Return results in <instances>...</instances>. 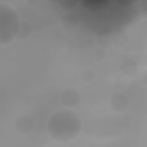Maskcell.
I'll return each mask as SVG.
<instances>
[{"instance_id": "8992f818", "label": "cell", "mask_w": 147, "mask_h": 147, "mask_svg": "<svg viewBox=\"0 0 147 147\" xmlns=\"http://www.w3.org/2000/svg\"><path fill=\"white\" fill-rule=\"evenodd\" d=\"M13 34L18 39H25L30 35L31 33V27L29 24L25 21H18L14 25L13 30Z\"/></svg>"}, {"instance_id": "277c9868", "label": "cell", "mask_w": 147, "mask_h": 147, "mask_svg": "<svg viewBox=\"0 0 147 147\" xmlns=\"http://www.w3.org/2000/svg\"><path fill=\"white\" fill-rule=\"evenodd\" d=\"M33 119L26 115L20 116L16 120L15 126L18 131L22 134L29 133L33 128Z\"/></svg>"}, {"instance_id": "30bf717a", "label": "cell", "mask_w": 147, "mask_h": 147, "mask_svg": "<svg viewBox=\"0 0 147 147\" xmlns=\"http://www.w3.org/2000/svg\"><path fill=\"white\" fill-rule=\"evenodd\" d=\"M127 78L121 74L116 75L114 78L113 84L117 88H125L127 85Z\"/></svg>"}, {"instance_id": "52a82bcc", "label": "cell", "mask_w": 147, "mask_h": 147, "mask_svg": "<svg viewBox=\"0 0 147 147\" xmlns=\"http://www.w3.org/2000/svg\"><path fill=\"white\" fill-rule=\"evenodd\" d=\"M129 41V36L127 32L122 29L117 28L113 31V45L116 48L125 47Z\"/></svg>"}, {"instance_id": "5b68a950", "label": "cell", "mask_w": 147, "mask_h": 147, "mask_svg": "<svg viewBox=\"0 0 147 147\" xmlns=\"http://www.w3.org/2000/svg\"><path fill=\"white\" fill-rule=\"evenodd\" d=\"M110 103L111 107L114 111L123 112L128 107L129 101L125 95L117 94L112 97Z\"/></svg>"}, {"instance_id": "ba28073f", "label": "cell", "mask_w": 147, "mask_h": 147, "mask_svg": "<svg viewBox=\"0 0 147 147\" xmlns=\"http://www.w3.org/2000/svg\"><path fill=\"white\" fill-rule=\"evenodd\" d=\"M60 24L64 29L70 31L75 29L78 26L79 20L75 14L72 13H67L61 17Z\"/></svg>"}, {"instance_id": "6da1fadb", "label": "cell", "mask_w": 147, "mask_h": 147, "mask_svg": "<svg viewBox=\"0 0 147 147\" xmlns=\"http://www.w3.org/2000/svg\"><path fill=\"white\" fill-rule=\"evenodd\" d=\"M80 96L78 91L73 88H68L63 91L61 95V102L65 106L74 107L79 103Z\"/></svg>"}, {"instance_id": "3957f363", "label": "cell", "mask_w": 147, "mask_h": 147, "mask_svg": "<svg viewBox=\"0 0 147 147\" xmlns=\"http://www.w3.org/2000/svg\"><path fill=\"white\" fill-rule=\"evenodd\" d=\"M138 69L137 63L130 59L123 60L119 65L121 74L127 78H133L136 74Z\"/></svg>"}, {"instance_id": "9c48e42d", "label": "cell", "mask_w": 147, "mask_h": 147, "mask_svg": "<svg viewBox=\"0 0 147 147\" xmlns=\"http://www.w3.org/2000/svg\"><path fill=\"white\" fill-rule=\"evenodd\" d=\"M81 79L86 83H90L94 81L95 78V72L90 68H86L81 72Z\"/></svg>"}, {"instance_id": "7a4b0ae2", "label": "cell", "mask_w": 147, "mask_h": 147, "mask_svg": "<svg viewBox=\"0 0 147 147\" xmlns=\"http://www.w3.org/2000/svg\"><path fill=\"white\" fill-rule=\"evenodd\" d=\"M96 41L99 47L110 48L113 45V31L107 28L99 30L96 35Z\"/></svg>"}, {"instance_id": "8fae6325", "label": "cell", "mask_w": 147, "mask_h": 147, "mask_svg": "<svg viewBox=\"0 0 147 147\" xmlns=\"http://www.w3.org/2000/svg\"><path fill=\"white\" fill-rule=\"evenodd\" d=\"M107 53L105 48L98 47L95 48L93 52V56L96 61H103L107 57Z\"/></svg>"}]
</instances>
